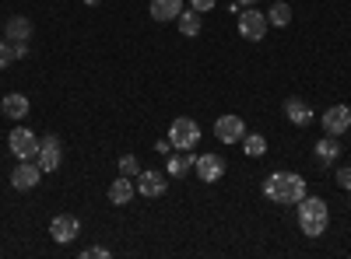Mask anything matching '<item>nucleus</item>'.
Instances as JSON below:
<instances>
[{
    "label": "nucleus",
    "mask_w": 351,
    "mask_h": 259,
    "mask_svg": "<svg viewBox=\"0 0 351 259\" xmlns=\"http://www.w3.org/2000/svg\"><path fill=\"white\" fill-rule=\"evenodd\" d=\"M313 158H316V165H334L337 158H341V144H337V137H324V140H316V148H313Z\"/></svg>",
    "instance_id": "nucleus-16"
},
{
    "label": "nucleus",
    "mask_w": 351,
    "mask_h": 259,
    "mask_svg": "<svg viewBox=\"0 0 351 259\" xmlns=\"http://www.w3.org/2000/svg\"><path fill=\"white\" fill-rule=\"evenodd\" d=\"M11 56H14V60H21V56H28V42H11Z\"/></svg>",
    "instance_id": "nucleus-28"
},
{
    "label": "nucleus",
    "mask_w": 351,
    "mask_h": 259,
    "mask_svg": "<svg viewBox=\"0 0 351 259\" xmlns=\"http://www.w3.org/2000/svg\"><path fill=\"white\" fill-rule=\"evenodd\" d=\"M11 60H14V56H11V42L4 39V42H0V70H4Z\"/></svg>",
    "instance_id": "nucleus-26"
},
{
    "label": "nucleus",
    "mask_w": 351,
    "mask_h": 259,
    "mask_svg": "<svg viewBox=\"0 0 351 259\" xmlns=\"http://www.w3.org/2000/svg\"><path fill=\"white\" fill-rule=\"evenodd\" d=\"M155 151H158V154H169V151H172V144H169V140H158V144H155Z\"/></svg>",
    "instance_id": "nucleus-29"
},
{
    "label": "nucleus",
    "mask_w": 351,
    "mask_h": 259,
    "mask_svg": "<svg viewBox=\"0 0 351 259\" xmlns=\"http://www.w3.org/2000/svg\"><path fill=\"white\" fill-rule=\"evenodd\" d=\"M81 256H84V259H109L112 252H109V249H102V245H92V249H84Z\"/></svg>",
    "instance_id": "nucleus-25"
},
{
    "label": "nucleus",
    "mask_w": 351,
    "mask_h": 259,
    "mask_svg": "<svg viewBox=\"0 0 351 259\" xmlns=\"http://www.w3.org/2000/svg\"><path fill=\"white\" fill-rule=\"evenodd\" d=\"M169 189V179L162 176V172H141V176H137V193L141 196H162Z\"/></svg>",
    "instance_id": "nucleus-12"
},
{
    "label": "nucleus",
    "mask_w": 351,
    "mask_h": 259,
    "mask_svg": "<svg viewBox=\"0 0 351 259\" xmlns=\"http://www.w3.org/2000/svg\"><path fill=\"white\" fill-rule=\"evenodd\" d=\"M215 137L221 140V144H239L243 137H246V123L239 120V116H218V123H215Z\"/></svg>",
    "instance_id": "nucleus-9"
},
{
    "label": "nucleus",
    "mask_w": 351,
    "mask_h": 259,
    "mask_svg": "<svg viewBox=\"0 0 351 259\" xmlns=\"http://www.w3.org/2000/svg\"><path fill=\"white\" fill-rule=\"evenodd\" d=\"M285 116H288V123H295V126H306V123L313 120V109H309V102H306V98L291 95V98L285 102Z\"/></svg>",
    "instance_id": "nucleus-15"
},
{
    "label": "nucleus",
    "mask_w": 351,
    "mask_h": 259,
    "mask_svg": "<svg viewBox=\"0 0 351 259\" xmlns=\"http://www.w3.org/2000/svg\"><path fill=\"white\" fill-rule=\"evenodd\" d=\"M4 116L8 120H25L28 116V98L25 95H4Z\"/></svg>",
    "instance_id": "nucleus-20"
},
{
    "label": "nucleus",
    "mask_w": 351,
    "mask_h": 259,
    "mask_svg": "<svg viewBox=\"0 0 351 259\" xmlns=\"http://www.w3.org/2000/svg\"><path fill=\"white\" fill-rule=\"evenodd\" d=\"M267 21L278 25V28H285L291 21V8L285 4V0H278V4H271V11H267Z\"/></svg>",
    "instance_id": "nucleus-22"
},
{
    "label": "nucleus",
    "mask_w": 351,
    "mask_h": 259,
    "mask_svg": "<svg viewBox=\"0 0 351 259\" xmlns=\"http://www.w3.org/2000/svg\"><path fill=\"white\" fill-rule=\"evenodd\" d=\"M4 39H8V42H28V39H32V21H28L25 14L8 18V25H4Z\"/></svg>",
    "instance_id": "nucleus-14"
},
{
    "label": "nucleus",
    "mask_w": 351,
    "mask_h": 259,
    "mask_svg": "<svg viewBox=\"0 0 351 259\" xmlns=\"http://www.w3.org/2000/svg\"><path fill=\"white\" fill-rule=\"evenodd\" d=\"M190 4H193V11L208 14V11H215V4H218V0H190Z\"/></svg>",
    "instance_id": "nucleus-27"
},
{
    "label": "nucleus",
    "mask_w": 351,
    "mask_h": 259,
    "mask_svg": "<svg viewBox=\"0 0 351 259\" xmlns=\"http://www.w3.org/2000/svg\"><path fill=\"white\" fill-rule=\"evenodd\" d=\"M243 151H246L250 158H263V154H267V140H263L260 133H246V137H243Z\"/></svg>",
    "instance_id": "nucleus-21"
},
{
    "label": "nucleus",
    "mask_w": 351,
    "mask_h": 259,
    "mask_svg": "<svg viewBox=\"0 0 351 259\" xmlns=\"http://www.w3.org/2000/svg\"><path fill=\"white\" fill-rule=\"evenodd\" d=\"M134 193H137V186L130 182V176H120V179H112V186H109V204L112 207H127L134 200Z\"/></svg>",
    "instance_id": "nucleus-13"
},
{
    "label": "nucleus",
    "mask_w": 351,
    "mask_h": 259,
    "mask_svg": "<svg viewBox=\"0 0 351 259\" xmlns=\"http://www.w3.org/2000/svg\"><path fill=\"white\" fill-rule=\"evenodd\" d=\"M193 151H176V154H169V161H165V172H169V176L172 179H183L186 176V172L193 168Z\"/></svg>",
    "instance_id": "nucleus-17"
},
{
    "label": "nucleus",
    "mask_w": 351,
    "mask_h": 259,
    "mask_svg": "<svg viewBox=\"0 0 351 259\" xmlns=\"http://www.w3.org/2000/svg\"><path fill=\"white\" fill-rule=\"evenodd\" d=\"M267 28H271V21H267V14L263 11H239V36L243 39H250V42H260L263 36H267Z\"/></svg>",
    "instance_id": "nucleus-5"
},
{
    "label": "nucleus",
    "mask_w": 351,
    "mask_h": 259,
    "mask_svg": "<svg viewBox=\"0 0 351 259\" xmlns=\"http://www.w3.org/2000/svg\"><path fill=\"white\" fill-rule=\"evenodd\" d=\"M176 25H180V32H183L186 39L200 36V11H193V8L186 11V8H183V11H180V18H176Z\"/></svg>",
    "instance_id": "nucleus-19"
},
{
    "label": "nucleus",
    "mask_w": 351,
    "mask_h": 259,
    "mask_svg": "<svg viewBox=\"0 0 351 259\" xmlns=\"http://www.w3.org/2000/svg\"><path fill=\"white\" fill-rule=\"evenodd\" d=\"M60 158H64V144H60V137L56 133H49V137H43L39 140V168L43 172H56L60 168Z\"/></svg>",
    "instance_id": "nucleus-6"
},
{
    "label": "nucleus",
    "mask_w": 351,
    "mask_h": 259,
    "mask_svg": "<svg viewBox=\"0 0 351 259\" xmlns=\"http://www.w3.org/2000/svg\"><path fill=\"white\" fill-rule=\"evenodd\" d=\"M263 196L278 207H295L306 196V179L295 176V172H271V176L263 179Z\"/></svg>",
    "instance_id": "nucleus-1"
},
{
    "label": "nucleus",
    "mask_w": 351,
    "mask_h": 259,
    "mask_svg": "<svg viewBox=\"0 0 351 259\" xmlns=\"http://www.w3.org/2000/svg\"><path fill=\"white\" fill-rule=\"evenodd\" d=\"M120 176H130V179L141 176V161H137V154H120Z\"/></svg>",
    "instance_id": "nucleus-23"
},
{
    "label": "nucleus",
    "mask_w": 351,
    "mask_h": 259,
    "mask_svg": "<svg viewBox=\"0 0 351 259\" xmlns=\"http://www.w3.org/2000/svg\"><path fill=\"white\" fill-rule=\"evenodd\" d=\"M39 179H43V168H39V161H21L14 172H11V186L14 189H36L39 186Z\"/></svg>",
    "instance_id": "nucleus-11"
},
{
    "label": "nucleus",
    "mask_w": 351,
    "mask_h": 259,
    "mask_svg": "<svg viewBox=\"0 0 351 259\" xmlns=\"http://www.w3.org/2000/svg\"><path fill=\"white\" fill-rule=\"evenodd\" d=\"M183 11V0H152V18L155 21H176Z\"/></svg>",
    "instance_id": "nucleus-18"
},
{
    "label": "nucleus",
    "mask_w": 351,
    "mask_h": 259,
    "mask_svg": "<svg viewBox=\"0 0 351 259\" xmlns=\"http://www.w3.org/2000/svg\"><path fill=\"white\" fill-rule=\"evenodd\" d=\"M193 168H197V176L204 179V182H218V179H225V158L221 154H215V151H204L197 161H193Z\"/></svg>",
    "instance_id": "nucleus-7"
},
{
    "label": "nucleus",
    "mask_w": 351,
    "mask_h": 259,
    "mask_svg": "<svg viewBox=\"0 0 351 259\" xmlns=\"http://www.w3.org/2000/svg\"><path fill=\"white\" fill-rule=\"evenodd\" d=\"M239 4H243V8H253V4H256V0H239Z\"/></svg>",
    "instance_id": "nucleus-30"
},
{
    "label": "nucleus",
    "mask_w": 351,
    "mask_h": 259,
    "mask_svg": "<svg viewBox=\"0 0 351 259\" xmlns=\"http://www.w3.org/2000/svg\"><path fill=\"white\" fill-rule=\"evenodd\" d=\"M8 144H11V154L18 161H36L39 158V137L28 130V126H14L11 137H8Z\"/></svg>",
    "instance_id": "nucleus-4"
},
{
    "label": "nucleus",
    "mask_w": 351,
    "mask_h": 259,
    "mask_svg": "<svg viewBox=\"0 0 351 259\" xmlns=\"http://www.w3.org/2000/svg\"><path fill=\"white\" fill-rule=\"evenodd\" d=\"M334 182H337L341 189H348V193H351V165L337 168V176H334Z\"/></svg>",
    "instance_id": "nucleus-24"
},
{
    "label": "nucleus",
    "mask_w": 351,
    "mask_h": 259,
    "mask_svg": "<svg viewBox=\"0 0 351 259\" xmlns=\"http://www.w3.org/2000/svg\"><path fill=\"white\" fill-rule=\"evenodd\" d=\"M84 4H88V8H95V4H102V0H84Z\"/></svg>",
    "instance_id": "nucleus-31"
},
{
    "label": "nucleus",
    "mask_w": 351,
    "mask_h": 259,
    "mask_svg": "<svg viewBox=\"0 0 351 259\" xmlns=\"http://www.w3.org/2000/svg\"><path fill=\"white\" fill-rule=\"evenodd\" d=\"M324 130H327L330 137H344V133L351 130V109H348V105H330V109L324 112Z\"/></svg>",
    "instance_id": "nucleus-10"
},
{
    "label": "nucleus",
    "mask_w": 351,
    "mask_h": 259,
    "mask_svg": "<svg viewBox=\"0 0 351 259\" xmlns=\"http://www.w3.org/2000/svg\"><path fill=\"white\" fill-rule=\"evenodd\" d=\"M169 144L176 151H193L200 144V126L190 120V116H180L172 126H169Z\"/></svg>",
    "instance_id": "nucleus-3"
},
{
    "label": "nucleus",
    "mask_w": 351,
    "mask_h": 259,
    "mask_svg": "<svg viewBox=\"0 0 351 259\" xmlns=\"http://www.w3.org/2000/svg\"><path fill=\"white\" fill-rule=\"evenodd\" d=\"M77 232H81V221L74 214H56L49 221V235H53V242H60V245H71L77 238Z\"/></svg>",
    "instance_id": "nucleus-8"
},
{
    "label": "nucleus",
    "mask_w": 351,
    "mask_h": 259,
    "mask_svg": "<svg viewBox=\"0 0 351 259\" xmlns=\"http://www.w3.org/2000/svg\"><path fill=\"white\" fill-rule=\"evenodd\" d=\"M327 224H330V207L324 204L319 196H302L299 200V228H302V235L306 238H319L327 232Z\"/></svg>",
    "instance_id": "nucleus-2"
}]
</instances>
